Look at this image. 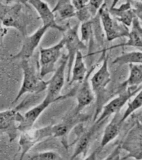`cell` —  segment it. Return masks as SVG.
Instances as JSON below:
<instances>
[{"label":"cell","mask_w":142,"mask_h":160,"mask_svg":"<svg viewBox=\"0 0 142 160\" xmlns=\"http://www.w3.org/2000/svg\"><path fill=\"white\" fill-rule=\"evenodd\" d=\"M22 4V1H18L9 5L0 1V20L3 25L15 28L26 37L27 23Z\"/></svg>","instance_id":"obj_1"},{"label":"cell","mask_w":142,"mask_h":160,"mask_svg":"<svg viewBox=\"0 0 142 160\" xmlns=\"http://www.w3.org/2000/svg\"><path fill=\"white\" fill-rule=\"evenodd\" d=\"M21 66L23 71L24 78L22 86L20 88L16 98L12 104L18 101L22 96L26 93H38L47 89V82L42 79L35 68L29 63L28 60H22Z\"/></svg>","instance_id":"obj_2"},{"label":"cell","mask_w":142,"mask_h":160,"mask_svg":"<svg viewBox=\"0 0 142 160\" xmlns=\"http://www.w3.org/2000/svg\"><path fill=\"white\" fill-rule=\"evenodd\" d=\"M79 24L71 27L69 24H68L65 27L64 31V36L63 38L64 40L66 49L67 50L68 57L67 67V82H69L71 77V71L73 68V63L75 60L76 53L80 50H85L87 47L84 43L82 42L79 37L78 34Z\"/></svg>","instance_id":"obj_3"},{"label":"cell","mask_w":142,"mask_h":160,"mask_svg":"<svg viewBox=\"0 0 142 160\" xmlns=\"http://www.w3.org/2000/svg\"><path fill=\"white\" fill-rule=\"evenodd\" d=\"M98 12L106 32L107 38L109 41L122 37L128 38L130 33L128 28L111 17L107 2H104Z\"/></svg>","instance_id":"obj_4"},{"label":"cell","mask_w":142,"mask_h":160,"mask_svg":"<svg viewBox=\"0 0 142 160\" xmlns=\"http://www.w3.org/2000/svg\"><path fill=\"white\" fill-rule=\"evenodd\" d=\"M65 42L64 38L58 43L51 47L43 48L40 47V75L41 78L45 77L50 73L55 71V65L59 59L62 55L61 50L64 47Z\"/></svg>","instance_id":"obj_5"},{"label":"cell","mask_w":142,"mask_h":160,"mask_svg":"<svg viewBox=\"0 0 142 160\" xmlns=\"http://www.w3.org/2000/svg\"><path fill=\"white\" fill-rule=\"evenodd\" d=\"M142 85L139 87L127 88L126 91L120 93L118 96L111 100L106 105L103 106L102 112L98 118L95 121L94 124H100L106 118L111 115L119 113L127 102L130 101L132 97L136 95L138 92L142 90Z\"/></svg>","instance_id":"obj_6"},{"label":"cell","mask_w":142,"mask_h":160,"mask_svg":"<svg viewBox=\"0 0 142 160\" xmlns=\"http://www.w3.org/2000/svg\"><path fill=\"white\" fill-rule=\"evenodd\" d=\"M68 60V57L67 55L63 54L60 66L55 71L53 77L47 81L46 96L51 98L60 100L73 96L71 92L64 96L60 95V92L65 83V69L67 66Z\"/></svg>","instance_id":"obj_7"},{"label":"cell","mask_w":142,"mask_h":160,"mask_svg":"<svg viewBox=\"0 0 142 160\" xmlns=\"http://www.w3.org/2000/svg\"><path fill=\"white\" fill-rule=\"evenodd\" d=\"M51 136L55 137L54 126H47L35 130L31 133H29L28 132L21 133L19 142L21 154L19 160H21L36 144L46 138Z\"/></svg>","instance_id":"obj_8"},{"label":"cell","mask_w":142,"mask_h":160,"mask_svg":"<svg viewBox=\"0 0 142 160\" xmlns=\"http://www.w3.org/2000/svg\"><path fill=\"white\" fill-rule=\"evenodd\" d=\"M121 149L127 151L128 158H133L136 160L142 158V124L137 123L128 132L124 142L120 143Z\"/></svg>","instance_id":"obj_9"},{"label":"cell","mask_w":142,"mask_h":160,"mask_svg":"<svg viewBox=\"0 0 142 160\" xmlns=\"http://www.w3.org/2000/svg\"><path fill=\"white\" fill-rule=\"evenodd\" d=\"M22 114L17 109L0 112V132L6 133L10 142L15 140L18 135V126L22 120Z\"/></svg>","instance_id":"obj_10"},{"label":"cell","mask_w":142,"mask_h":160,"mask_svg":"<svg viewBox=\"0 0 142 160\" xmlns=\"http://www.w3.org/2000/svg\"><path fill=\"white\" fill-rule=\"evenodd\" d=\"M48 29L49 28L46 26H43L33 34L26 37L20 51L16 55L11 56L10 60H28L30 58Z\"/></svg>","instance_id":"obj_11"},{"label":"cell","mask_w":142,"mask_h":160,"mask_svg":"<svg viewBox=\"0 0 142 160\" xmlns=\"http://www.w3.org/2000/svg\"><path fill=\"white\" fill-rule=\"evenodd\" d=\"M58 100L51 98L46 95L45 98L40 104L22 115V120L18 126V131L21 133L28 132L31 130L37 119L43 113V112L52 103Z\"/></svg>","instance_id":"obj_12"},{"label":"cell","mask_w":142,"mask_h":160,"mask_svg":"<svg viewBox=\"0 0 142 160\" xmlns=\"http://www.w3.org/2000/svg\"><path fill=\"white\" fill-rule=\"evenodd\" d=\"M95 68L96 65L93 66L91 70L88 72L85 78L82 82H80V86L76 92L77 106L74 111L73 115L75 117L84 108L91 104L94 99L93 90L89 83L88 78L91 73Z\"/></svg>","instance_id":"obj_13"},{"label":"cell","mask_w":142,"mask_h":160,"mask_svg":"<svg viewBox=\"0 0 142 160\" xmlns=\"http://www.w3.org/2000/svg\"><path fill=\"white\" fill-rule=\"evenodd\" d=\"M28 2L37 11L44 24L43 26H46L49 28H55L61 32H64L65 30V27L59 26L57 24L54 13L46 2L40 0H30Z\"/></svg>","instance_id":"obj_14"},{"label":"cell","mask_w":142,"mask_h":160,"mask_svg":"<svg viewBox=\"0 0 142 160\" xmlns=\"http://www.w3.org/2000/svg\"><path fill=\"white\" fill-rule=\"evenodd\" d=\"M113 2V4L109 9L110 15L127 28L131 26L133 19L136 17L132 11L130 0L127 1L125 3L122 4L119 8L115 7L117 1Z\"/></svg>","instance_id":"obj_15"},{"label":"cell","mask_w":142,"mask_h":160,"mask_svg":"<svg viewBox=\"0 0 142 160\" xmlns=\"http://www.w3.org/2000/svg\"><path fill=\"white\" fill-rule=\"evenodd\" d=\"M109 56L104 58V60L100 68L95 73L91 79L92 89L97 95L103 91L105 88L111 81V76L109 72L107 63Z\"/></svg>","instance_id":"obj_16"},{"label":"cell","mask_w":142,"mask_h":160,"mask_svg":"<svg viewBox=\"0 0 142 160\" xmlns=\"http://www.w3.org/2000/svg\"><path fill=\"white\" fill-rule=\"evenodd\" d=\"M119 113L120 112L115 114L111 122L107 124L105 128L100 145L98 148L99 151L102 150L111 141L114 140L119 134L122 124L120 121L121 117Z\"/></svg>","instance_id":"obj_17"},{"label":"cell","mask_w":142,"mask_h":160,"mask_svg":"<svg viewBox=\"0 0 142 160\" xmlns=\"http://www.w3.org/2000/svg\"><path fill=\"white\" fill-rule=\"evenodd\" d=\"M141 23L142 22L139 20L138 18L135 17L133 19L131 23L132 28L131 31L130 32L128 36L129 40H128L127 42L111 47L110 49L120 47L128 46L138 48L141 51L142 46V28Z\"/></svg>","instance_id":"obj_18"},{"label":"cell","mask_w":142,"mask_h":160,"mask_svg":"<svg viewBox=\"0 0 142 160\" xmlns=\"http://www.w3.org/2000/svg\"><path fill=\"white\" fill-rule=\"evenodd\" d=\"M97 126L98 125L94 124L92 127L83 133L82 135L78 139L73 153L70 160H75L78 155L86 151L96 131Z\"/></svg>","instance_id":"obj_19"},{"label":"cell","mask_w":142,"mask_h":160,"mask_svg":"<svg viewBox=\"0 0 142 160\" xmlns=\"http://www.w3.org/2000/svg\"><path fill=\"white\" fill-rule=\"evenodd\" d=\"M72 77L70 80L69 84L71 85L73 82H82L85 78L88 73V69L86 68L83 56L81 51H78L75 56V63L73 68H72Z\"/></svg>","instance_id":"obj_20"},{"label":"cell","mask_w":142,"mask_h":160,"mask_svg":"<svg viewBox=\"0 0 142 160\" xmlns=\"http://www.w3.org/2000/svg\"><path fill=\"white\" fill-rule=\"evenodd\" d=\"M130 73L129 78L122 82L121 87H139L142 85V64H130Z\"/></svg>","instance_id":"obj_21"},{"label":"cell","mask_w":142,"mask_h":160,"mask_svg":"<svg viewBox=\"0 0 142 160\" xmlns=\"http://www.w3.org/2000/svg\"><path fill=\"white\" fill-rule=\"evenodd\" d=\"M52 11L53 13H58L61 20H65L75 17L76 12V10L70 0L58 1Z\"/></svg>","instance_id":"obj_22"},{"label":"cell","mask_w":142,"mask_h":160,"mask_svg":"<svg viewBox=\"0 0 142 160\" xmlns=\"http://www.w3.org/2000/svg\"><path fill=\"white\" fill-rule=\"evenodd\" d=\"M142 51H133L124 53L120 56L117 57L112 63L122 66L125 64H142Z\"/></svg>","instance_id":"obj_23"},{"label":"cell","mask_w":142,"mask_h":160,"mask_svg":"<svg viewBox=\"0 0 142 160\" xmlns=\"http://www.w3.org/2000/svg\"><path fill=\"white\" fill-rule=\"evenodd\" d=\"M20 160H64V159L57 152L49 151L31 154L27 153Z\"/></svg>","instance_id":"obj_24"},{"label":"cell","mask_w":142,"mask_h":160,"mask_svg":"<svg viewBox=\"0 0 142 160\" xmlns=\"http://www.w3.org/2000/svg\"><path fill=\"white\" fill-rule=\"evenodd\" d=\"M142 105V91L140 90L138 95L135 97L132 101H129L128 102V106L127 109L125 112L124 114L121 117L120 121L123 123L124 121L133 114L137 109L141 108Z\"/></svg>","instance_id":"obj_25"},{"label":"cell","mask_w":142,"mask_h":160,"mask_svg":"<svg viewBox=\"0 0 142 160\" xmlns=\"http://www.w3.org/2000/svg\"><path fill=\"white\" fill-rule=\"evenodd\" d=\"M81 38L80 40L82 42H88L91 38L92 34V22L89 20L88 22H83L81 28Z\"/></svg>","instance_id":"obj_26"},{"label":"cell","mask_w":142,"mask_h":160,"mask_svg":"<svg viewBox=\"0 0 142 160\" xmlns=\"http://www.w3.org/2000/svg\"><path fill=\"white\" fill-rule=\"evenodd\" d=\"M104 2V1H102V0L88 1V3L86 5V7L87 8L92 18L97 15V13Z\"/></svg>","instance_id":"obj_27"},{"label":"cell","mask_w":142,"mask_h":160,"mask_svg":"<svg viewBox=\"0 0 142 160\" xmlns=\"http://www.w3.org/2000/svg\"><path fill=\"white\" fill-rule=\"evenodd\" d=\"M75 17H76L80 22H82V23L91 20V19L92 18L86 6L82 9L76 11Z\"/></svg>","instance_id":"obj_28"},{"label":"cell","mask_w":142,"mask_h":160,"mask_svg":"<svg viewBox=\"0 0 142 160\" xmlns=\"http://www.w3.org/2000/svg\"><path fill=\"white\" fill-rule=\"evenodd\" d=\"M122 149L120 147V144L116 147L113 150L106 158L103 160H126L127 159V156L125 157H121V151Z\"/></svg>","instance_id":"obj_29"},{"label":"cell","mask_w":142,"mask_h":160,"mask_svg":"<svg viewBox=\"0 0 142 160\" xmlns=\"http://www.w3.org/2000/svg\"><path fill=\"white\" fill-rule=\"evenodd\" d=\"M131 8L133 7L132 11L135 16L139 19L140 22L142 21V2L141 1H130Z\"/></svg>","instance_id":"obj_30"},{"label":"cell","mask_w":142,"mask_h":160,"mask_svg":"<svg viewBox=\"0 0 142 160\" xmlns=\"http://www.w3.org/2000/svg\"><path fill=\"white\" fill-rule=\"evenodd\" d=\"M71 1V3L76 11L82 9L88 2V0H73Z\"/></svg>","instance_id":"obj_31"},{"label":"cell","mask_w":142,"mask_h":160,"mask_svg":"<svg viewBox=\"0 0 142 160\" xmlns=\"http://www.w3.org/2000/svg\"><path fill=\"white\" fill-rule=\"evenodd\" d=\"M100 151L98 150V148L93 151V152L91 154L88 155L86 158H85L84 160H97V153Z\"/></svg>","instance_id":"obj_32"},{"label":"cell","mask_w":142,"mask_h":160,"mask_svg":"<svg viewBox=\"0 0 142 160\" xmlns=\"http://www.w3.org/2000/svg\"><path fill=\"white\" fill-rule=\"evenodd\" d=\"M7 30L6 28L2 27V24L0 20V43L2 41V38L7 33Z\"/></svg>","instance_id":"obj_33"},{"label":"cell","mask_w":142,"mask_h":160,"mask_svg":"<svg viewBox=\"0 0 142 160\" xmlns=\"http://www.w3.org/2000/svg\"><path fill=\"white\" fill-rule=\"evenodd\" d=\"M13 160H16V157H15V158L13 159Z\"/></svg>","instance_id":"obj_34"}]
</instances>
